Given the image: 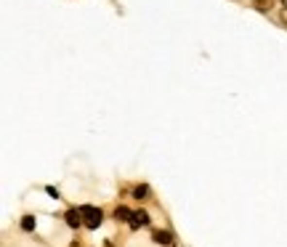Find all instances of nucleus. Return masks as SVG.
I'll list each match as a JSON object with an SVG mask.
<instances>
[{
    "mask_svg": "<svg viewBox=\"0 0 287 247\" xmlns=\"http://www.w3.org/2000/svg\"><path fill=\"white\" fill-rule=\"evenodd\" d=\"M152 242L154 245H162V247H168V245H173V234L170 231H152Z\"/></svg>",
    "mask_w": 287,
    "mask_h": 247,
    "instance_id": "obj_3",
    "label": "nucleus"
},
{
    "mask_svg": "<svg viewBox=\"0 0 287 247\" xmlns=\"http://www.w3.org/2000/svg\"><path fill=\"white\" fill-rule=\"evenodd\" d=\"M67 226L69 229H80L83 226V215H80V210H75V207H72V210H67Z\"/></svg>",
    "mask_w": 287,
    "mask_h": 247,
    "instance_id": "obj_4",
    "label": "nucleus"
},
{
    "mask_svg": "<svg viewBox=\"0 0 287 247\" xmlns=\"http://www.w3.org/2000/svg\"><path fill=\"white\" fill-rule=\"evenodd\" d=\"M77 210H80V215H83V226L99 229L101 223H104V213H101L99 207H93V205H80Z\"/></svg>",
    "mask_w": 287,
    "mask_h": 247,
    "instance_id": "obj_1",
    "label": "nucleus"
},
{
    "mask_svg": "<svg viewBox=\"0 0 287 247\" xmlns=\"http://www.w3.org/2000/svg\"><path fill=\"white\" fill-rule=\"evenodd\" d=\"M46 192H48V197H53V199H59V197H61L59 189H53V186H46Z\"/></svg>",
    "mask_w": 287,
    "mask_h": 247,
    "instance_id": "obj_8",
    "label": "nucleus"
},
{
    "mask_svg": "<svg viewBox=\"0 0 287 247\" xmlns=\"http://www.w3.org/2000/svg\"><path fill=\"white\" fill-rule=\"evenodd\" d=\"M21 229H24V231H35V218L24 215V218H21Z\"/></svg>",
    "mask_w": 287,
    "mask_h": 247,
    "instance_id": "obj_7",
    "label": "nucleus"
},
{
    "mask_svg": "<svg viewBox=\"0 0 287 247\" xmlns=\"http://www.w3.org/2000/svg\"><path fill=\"white\" fill-rule=\"evenodd\" d=\"M133 197H136V199H146V197H149V186H146V183L136 186V189H133Z\"/></svg>",
    "mask_w": 287,
    "mask_h": 247,
    "instance_id": "obj_6",
    "label": "nucleus"
},
{
    "mask_svg": "<svg viewBox=\"0 0 287 247\" xmlns=\"http://www.w3.org/2000/svg\"><path fill=\"white\" fill-rule=\"evenodd\" d=\"M128 226H131L133 231H138V229L149 226V213H146V210H136V213H133V218H131V223H128Z\"/></svg>",
    "mask_w": 287,
    "mask_h": 247,
    "instance_id": "obj_2",
    "label": "nucleus"
},
{
    "mask_svg": "<svg viewBox=\"0 0 287 247\" xmlns=\"http://www.w3.org/2000/svg\"><path fill=\"white\" fill-rule=\"evenodd\" d=\"M115 218H117V221H122V223H131L133 213H131V210H128V207H125V205H117V207H115Z\"/></svg>",
    "mask_w": 287,
    "mask_h": 247,
    "instance_id": "obj_5",
    "label": "nucleus"
},
{
    "mask_svg": "<svg viewBox=\"0 0 287 247\" xmlns=\"http://www.w3.org/2000/svg\"><path fill=\"white\" fill-rule=\"evenodd\" d=\"M282 5H285V8H287V0H282Z\"/></svg>",
    "mask_w": 287,
    "mask_h": 247,
    "instance_id": "obj_9",
    "label": "nucleus"
}]
</instances>
